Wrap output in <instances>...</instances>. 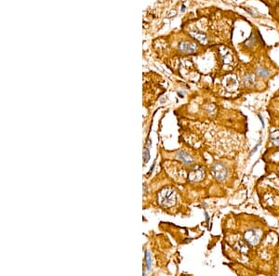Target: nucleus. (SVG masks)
<instances>
[{
  "label": "nucleus",
  "instance_id": "4468645a",
  "mask_svg": "<svg viewBox=\"0 0 279 276\" xmlns=\"http://www.w3.org/2000/svg\"><path fill=\"white\" fill-rule=\"evenodd\" d=\"M261 143H262V142H260V143H259V144H258V145H257L256 147H255V148H254V149L252 150V152H251V154H253V153H255V152H256V151H257V149H258V147H259L260 145H261Z\"/></svg>",
  "mask_w": 279,
  "mask_h": 276
},
{
  "label": "nucleus",
  "instance_id": "6e6552de",
  "mask_svg": "<svg viewBox=\"0 0 279 276\" xmlns=\"http://www.w3.org/2000/svg\"><path fill=\"white\" fill-rule=\"evenodd\" d=\"M221 55H223V60L225 64H232L233 63V55L231 53V50L227 47H223V51L221 50Z\"/></svg>",
  "mask_w": 279,
  "mask_h": 276
},
{
  "label": "nucleus",
  "instance_id": "0eeeda50",
  "mask_svg": "<svg viewBox=\"0 0 279 276\" xmlns=\"http://www.w3.org/2000/svg\"><path fill=\"white\" fill-rule=\"evenodd\" d=\"M177 157L184 165H191L193 163V158L188 154H186L185 152H179L177 154Z\"/></svg>",
  "mask_w": 279,
  "mask_h": 276
},
{
  "label": "nucleus",
  "instance_id": "2eb2a0df",
  "mask_svg": "<svg viewBox=\"0 0 279 276\" xmlns=\"http://www.w3.org/2000/svg\"><path fill=\"white\" fill-rule=\"evenodd\" d=\"M184 10H185V6H184V5H183V6L182 7V11L183 12Z\"/></svg>",
  "mask_w": 279,
  "mask_h": 276
},
{
  "label": "nucleus",
  "instance_id": "9b49d317",
  "mask_svg": "<svg viewBox=\"0 0 279 276\" xmlns=\"http://www.w3.org/2000/svg\"><path fill=\"white\" fill-rule=\"evenodd\" d=\"M145 260H146V265H147V270H149L151 269V264H152V261H151V256H150L148 251H146V253H145Z\"/></svg>",
  "mask_w": 279,
  "mask_h": 276
},
{
  "label": "nucleus",
  "instance_id": "423d86ee",
  "mask_svg": "<svg viewBox=\"0 0 279 276\" xmlns=\"http://www.w3.org/2000/svg\"><path fill=\"white\" fill-rule=\"evenodd\" d=\"M190 35L202 45H206L207 43V37L206 36V35L203 34V33H200V32H190Z\"/></svg>",
  "mask_w": 279,
  "mask_h": 276
},
{
  "label": "nucleus",
  "instance_id": "9d476101",
  "mask_svg": "<svg viewBox=\"0 0 279 276\" xmlns=\"http://www.w3.org/2000/svg\"><path fill=\"white\" fill-rule=\"evenodd\" d=\"M257 73L259 75H261V76H262V77H267L269 75V71L267 69H264V68H258Z\"/></svg>",
  "mask_w": 279,
  "mask_h": 276
},
{
  "label": "nucleus",
  "instance_id": "39448f33",
  "mask_svg": "<svg viewBox=\"0 0 279 276\" xmlns=\"http://www.w3.org/2000/svg\"><path fill=\"white\" fill-rule=\"evenodd\" d=\"M245 239L247 240V242L249 245H257L259 242V235L257 234V232L254 230H249L248 232H246Z\"/></svg>",
  "mask_w": 279,
  "mask_h": 276
},
{
  "label": "nucleus",
  "instance_id": "f8f14e48",
  "mask_svg": "<svg viewBox=\"0 0 279 276\" xmlns=\"http://www.w3.org/2000/svg\"><path fill=\"white\" fill-rule=\"evenodd\" d=\"M150 158V154H149V150L147 148H145L143 150V159H144V162L145 163H147L148 160Z\"/></svg>",
  "mask_w": 279,
  "mask_h": 276
},
{
  "label": "nucleus",
  "instance_id": "1a4fd4ad",
  "mask_svg": "<svg viewBox=\"0 0 279 276\" xmlns=\"http://www.w3.org/2000/svg\"><path fill=\"white\" fill-rule=\"evenodd\" d=\"M244 81L248 88H251V87H254L255 84H256V77H255L254 74H249L248 75H246Z\"/></svg>",
  "mask_w": 279,
  "mask_h": 276
},
{
  "label": "nucleus",
  "instance_id": "7ed1b4c3",
  "mask_svg": "<svg viewBox=\"0 0 279 276\" xmlns=\"http://www.w3.org/2000/svg\"><path fill=\"white\" fill-rule=\"evenodd\" d=\"M205 176L204 169L201 166H195L193 169L190 170V173L188 175V179L191 181H199Z\"/></svg>",
  "mask_w": 279,
  "mask_h": 276
},
{
  "label": "nucleus",
  "instance_id": "20e7f679",
  "mask_svg": "<svg viewBox=\"0 0 279 276\" xmlns=\"http://www.w3.org/2000/svg\"><path fill=\"white\" fill-rule=\"evenodd\" d=\"M179 49L181 50L183 53H188L191 54L196 52L197 49V47L195 43H191V42H187V41H182L179 44Z\"/></svg>",
  "mask_w": 279,
  "mask_h": 276
},
{
  "label": "nucleus",
  "instance_id": "ddd939ff",
  "mask_svg": "<svg viewBox=\"0 0 279 276\" xmlns=\"http://www.w3.org/2000/svg\"><path fill=\"white\" fill-rule=\"evenodd\" d=\"M176 14H177V11H176V10H175V9H174V10H171V11H170L169 13H168V17L169 18V17L175 16V15H176Z\"/></svg>",
  "mask_w": 279,
  "mask_h": 276
},
{
  "label": "nucleus",
  "instance_id": "f257e3e1",
  "mask_svg": "<svg viewBox=\"0 0 279 276\" xmlns=\"http://www.w3.org/2000/svg\"><path fill=\"white\" fill-rule=\"evenodd\" d=\"M158 201L163 206H172L176 204L177 194L171 189H163L158 194Z\"/></svg>",
  "mask_w": 279,
  "mask_h": 276
},
{
  "label": "nucleus",
  "instance_id": "f03ea898",
  "mask_svg": "<svg viewBox=\"0 0 279 276\" xmlns=\"http://www.w3.org/2000/svg\"><path fill=\"white\" fill-rule=\"evenodd\" d=\"M211 171L214 177L218 180H221V181L224 180L227 178V175H228V171H227L226 166L221 163H215L212 165Z\"/></svg>",
  "mask_w": 279,
  "mask_h": 276
}]
</instances>
